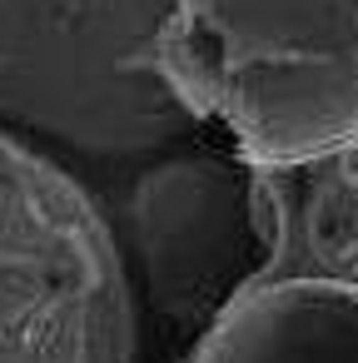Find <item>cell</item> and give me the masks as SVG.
<instances>
[{"mask_svg":"<svg viewBox=\"0 0 358 363\" xmlns=\"http://www.w3.org/2000/svg\"><path fill=\"white\" fill-rule=\"evenodd\" d=\"M155 60L264 169L358 140V0H174Z\"/></svg>","mask_w":358,"mask_h":363,"instance_id":"obj_1","label":"cell"},{"mask_svg":"<svg viewBox=\"0 0 358 363\" xmlns=\"http://www.w3.org/2000/svg\"><path fill=\"white\" fill-rule=\"evenodd\" d=\"M155 298L174 318H224L279 254V209L254 160H174L135 194Z\"/></svg>","mask_w":358,"mask_h":363,"instance_id":"obj_2","label":"cell"},{"mask_svg":"<svg viewBox=\"0 0 358 363\" xmlns=\"http://www.w3.org/2000/svg\"><path fill=\"white\" fill-rule=\"evenodd\" d=\"M194 363H358V284L353 279H289L244 294Z\"/></svg>","mask_w":358,"mask_h":363,"instance_id":"obj_3","label":"cell"}]
</instances>
